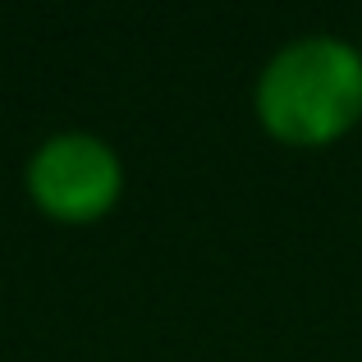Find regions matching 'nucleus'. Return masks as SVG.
Segmentation results:
<instances>
[{
	"label": "nucleus",
	"instance_id": "1",
	"mask_svg": "<svg viewBox=\"0 0 362 362\" xmlns=\"http://www.w3.org/2000/svg\"><path fill=\"white\" fill-rule=\"evenodd\" d=\"M252 115L284 147H335L362 124V46L330 33L284 42L252 83Z\"/></svg>",
	"mask_w": 362,
	"mask_h": 362
},
{
	"label": "nucleus",
	"instance_id": "2",
	"mask_svg": "<svg viewBox=\"0 0 362 362\" xmlns=\"http://www.w3.org/2000/svg\"><path fill=\"white\" fill-rule=\"evenodd\" d=\"M23 193L55 225H97L124 197V160L101 133H51L23 165Z\"/></svg>",
	"mask_w": 362,
	"mask_h": 362
}]
</instances>
